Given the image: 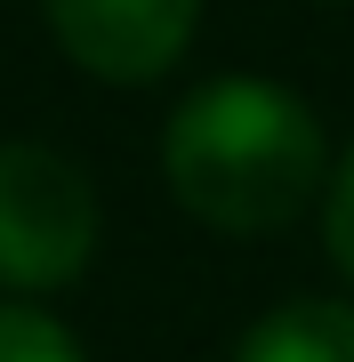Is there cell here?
<instances>
[{
    "label": "cell",
    "mask_w": 354,
    "mask_h": 362,
    "mask_svg": "<svg viewBox=\"0 0 354 362\" xmlns=\"http://www.w3.org/2000/svg\"><path fill=\"white\" fill-rule=\"evenodd\" d=\"M161 177L177 209H194L218 233H282L330 185L322 121L282 81H201L161 129Z\"/></svg>",
    "instance_id": "6da1fadb"
},
{
    "label": "cell",
    "mask_w": 354,
    "mask_h": 362,
    "mask_svg": "<svg viewBox=\"0 0 354 362\" xmlns=\"http://www.w3.org/2000/svg\"><path fill=\"white\" fill-rule=\"evenodd\" d=\"M40 16L89 81L145 89L194 49L201 0H40Z\"/></svg>",
    "instance_id": "3957f363"
},
{
    "label": "cell",
    "mask_w": 354,
    "mask_h": 362,
    "mask_svg": "<svg viewBox=\"0 0 354 362\" xmlns=\"http://www.w3.org/2000/svg\"><path fill=\"white\" fill-rule=\"evenodd\" d=\"M0 362H89L65 322H49L25 298H0Z\"/></svg>",
    "instance_id": "5b68a950"
},
{
    "label": "cell",
    "mask_w": 354,
    "mask_h": 362,
    "mask_svg": "<svg viewBox=\"0 0 354 362\" xmlns=\"http://www.w3.org/2000/svg\"><path fill=\"white\" fill-rule=\"evenodd\" d=\"M322 242H330V258H338V274L354 282V145L338 153V169H330V185H322Z\"/></svg>",
    "instance_id": "8992f818"
},
{
    "label": "cell",
    "mask_w": 354,
    "mask_h": 362,
    "mask_svg": "<svg viewBox=\"0 0 354 362\" xmlns=\"http://www.w3.org/2000/svg\"><path fill=\"white\" fill-rule=\"evenodd\" d=\"M234 362H354V306L346 298H290L249 322Z\"/></svg>",
    "instance_id": "277c9868"
},
{
    "label": "cell",
    "mask_w": 354,
    "mask_h": 362,
    "mask_svg": "<svg viewBox=\"0 0 354 362\" xmlns=\"http://www.w3.org/2000/svg\"><path fill=\"white\" fill-rule=\"evenodd\" d=\"M97 185L57 145H0V290H65L97 258Z\"/></svg>",
    "instance_id": "7a4b0ae2"
}]
</instances>
